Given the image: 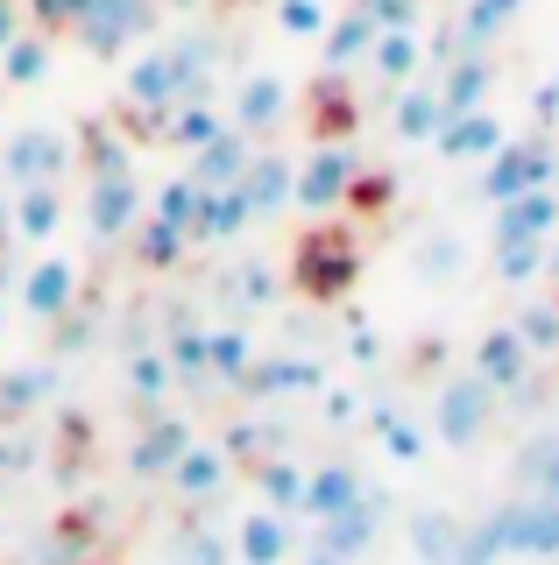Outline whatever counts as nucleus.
Returning a JSON list of instances; mask_svg holds the SVG:
<instances>
[{
	"label": "nucleus",
	"mask_w": 559,
	"mask_h": 565,
	"mask_svg": "<svg viewBox=\"0 0 559 565\" xmlns=\"http://www.w3.org/2000/svg\"><path fill=\"white\" fill-rule=\"evenodd\" d=\"M205 57H213V43H205V35H191V43H164V50H143V57L128 64V78H120V99H128L135 114H156V120H164L178 99L199 93Z\"/></svg>",
	"instance_id": "f257e3e1"
},
{
	"label": "nucleus",
	"mask_w": 559,
	"mask_h": 565,
	"mask_svg": "<svg viewBox=\"0 0 559 565\" xmlns=\"http://www.w3.org/2000/svg\"><path fill=\"white\" fill-rule=\"evenodd\" d=\"M355 276H361V247H355L347 226H312L298 241V255H291V282H298L305 297H340Z\"/></svg>",
	"instance_id": "f03ea898"
},
{
	"label": "nucleus",
	"mask_w": 559,
	"mask_h": 565,
	"mask_svg": "<svg viewBox=\"0 0 559 565\" xmlns=\"http://www.w3.org/2000/svg\"><path fill=\"white\" fill-rule=\"evenodd\" d=\"M64 170H78V141L64 128L29 120V128H14L0 141V177H8V184H57Z\"/></svg>",
	"instance_id": "7ed1b4c3"
},
{
	"label": "nucleus",
	"mask_w": 559,
	"mask_h": 565,
	"mask_svg": "<svg viewBox=\"0 0 559 565\" xmlns=\"http://www.w3.org/2000/svg\"><path fill=\"white\" fill-rule=\"evenodd\" d=\"M488 424H496V388H488L482 375H461L440 388V411H432V431L446 438L453 452H475L488 438Z\"/></svg>",
	"instance_id": "20e7f679"
},
{
	"label": "nucleus",
	"mask_w": 559,
	"mask_h": 565,
	"mask_svg": "<svg viewBox=\"0 0 559 565\" xmlns=\"http://www.w3.org/2000/svg\"><path fill=\"white\" fill-rule=\"evenodd\" d=\"M552 184V141L546 135H510L496 156L482 163V199H517V191H538Z\"/></svg>",
	"instance_id": "39448f33"
},
{
	"label": "nucleus",
	"mask_w": 559,
	"mask_h": 565,
	"mask_svg": "<svg viewBox=\"0 0 559 565\" xmlns=\"http://www.w3.org/2000/svg\"><path fill=\"white\" fill-rule=\"evenodd\" d=\"M355 156L347 141H319V149L298 163V184H291V205L298 212H347V191H355Z\"/></svg>",
	"instance_id": "423d86ee"
},
{
	"label": "nucleus",
	"mask_w": 559,
	"mask_h": 565,
	"mask_svg": "<svg viewBox=\"0 0 559 565\" xmlns=\"http://www.w3.org/2000/svg\"><path fill=\"white\" fill-rule=\"evenodd\" d=\"M149 0H78V22H72V35L85 50H99V57H120L128 43H143L149 35Z\"/></svg>",
	"instance_id": "0eeeda50"
},
{
	"label": "nucleus",
	"mask_w": 559,
	"mask_h": 565,
	"mask_svg": "<svg viewBox=\"0 0 559 565\" xmlns=\"http://www.w3.org/2000/svg\"><path fill=\"white\" fill-rule=\"evenodd\" d=\"M143 212H149V199H143V177H135V170H99V177H93L85 220H93V241H99V247L128 241Z\"/></svg>",
	"instance_id": "6e6552de"
},
{
	"label": "nucleus",
	"mask_w": 559,
	"mask_h": 565,
	"mask_svg": "<svg viewBox=\"0 0 559 565\" xmlns=\"http://www.w3.org/2000/svg\"><path fill=\"white\" fill-rule=\"evenodd\" d=\"M503 141H510V128H503L496 106H467V114H446L440 120L432 149H440V163H453V170H482Z\"/></svg>",
	"instance_id": "1a4fd4ad"
},
{
	"label": "nucleus",
	"mask_w": 559,
	"mask_h": 565,
	"mask_svg": "<svg viewBox=\"0 0 559 565\" xmlns=\"http://www.w3.org/2000/svg\"><path fill=\"white\" fill-rule=\"evenodd\" d=\"M369 78L382 85V93H397V85H411V78H425L432 71V43H425V29L404 22V29H376V43H369Z\"/></svg>",
	"instance_id": "9d476101"
},
{
	"label": "nucleus",
	"mask_w": 559,
	"mask_h": 565,
	"mask_svg": "<svg viewBox=\"0 0 559 565\" xmlns=\"http://www.w3.org/2000/svg\"><path fill=\"white\" fill-rule=\"evenodd\" d=\"M14 305H22L29 318H43V326H57V318L78 305V262H64V255L29 262V276L14 282Z\"/></svg>",
	"instance_id": "9b49d317"
},
{
	"label": "nucleus",
	"mask_w": 559,
	"mask_h": 565,
	"mask_svg": "<svg viewBox=\"0 0 559 565\" xmlns=\"http://www.w3.org/2000/svg\"><path fill=\"white\" fill-rule=\"evenodd\" d=\"M432 85H440L446 114L488 106V93H496V57H488V50H446V57L432 64Z\"/></svg>",
	"instance_id": "f8f14e48"
},
{
	"label": "nucleus",
	"mask_w": 559,
	"mask_h": 565,
	"mask_svg": "<svg viewBox=\"0 0 559 565\" xmlns=\"http://www.w3.org/2000/svg\"><path fill=\"white\" fill-rule=\"evenodd\" d=\"M531 361L538 353L517 340V326H488L475 340V375L496 388V396H524V388H531Z\"/></svg>",
	"instance_id": "ddd939ff"
},
{
	"label": "nucleus",
	"mask_w": 559,
	"mask_h": 565,
	"mask_svg": "<svg viewBox=\"0 0 559 565\" xmlns=\"http://www.w3.org/2000/svg\"><path fill=\"white\" fill-rule=\"evenodd\" d=\"M234 558L241 565H291L298 558V530H291L284 509H249L234 523Z\"/></svg>",
	"instance_id": "4468645a"
},
{
	"label": "nucleus",
	"mask_w": 559,
	"mask_h": 565,
	"mask_svg": "<svg viewBox=\"0 0 559 565\" xmlns=\"http://www.w3.org/2000/svg\"><path fill=\"white\" fill-rule=\"evenodd\" d=\"M164 481H170V494H178L184 509L213 502V494L226 488V446H220V438H213V446H205V438H191V446L178 452V467H170Z\"/></svg>",
	"instance_id": "2eb2a0df"
},
{
	"label": "nucleus",
	"mask_w": 559,
	"mask_h": 565,
	"mask_svg": "<svg viewBox=\"0 0 559 565\" xmlns=\"http://www.w3.org/2000/svg\"><path fill=\"white\" fill-rule=\"evenodd\" d=\"M559 234V191L538 184V191H517V199L496 205V241H552Z\"/></svg>",
	"instance_id": "dca6fc26"
},
{
	"label": "nucleus",
	"mask_w": 559,
	"mask_h": 565,
	"mask_svg": "<svg viewBox=\"0 0 559 565\" xmlns=\"http://www.w3.org/2000/svg\"><path fill=\"white\" fill-rule=\"evenodd\" d=\"M361 494H369V488H361V467H355V459H326V467L305 473V509H298V516L326 523V516H340V509H355Z\"/></svg>",
	"instance_id": "f3484780"
},
{
	"label": "nucleus",
	"mask_w": 559,
	"mask_h": 565,
	"mask_svg": "<svg viewBox=\"0 0 559 565\" xmlns=\"http://www.w3.org/2000/svg\"><path fill=\"white\" fill-rule=\"evenodd\" d=\"M440 120H446V106H440L432 71L390 93V135H397V141H432V135H440Z\"/></svg>",
	"instance_id": "a211bd4d"
},
{
	"label": "nucleus",
	"mask_w": 559,
	"mask_h": 565,
	"mask_svg": "<svg viewBox=\"0 0 559 565\" xmlns=\"http://www.w3.org/2000/svg\"><path fill=\"white\" fill-rule=\"evenodd\" d=\"M284 114H291V85L276 78V71H249L241 93H234V128L241 135H270Z\"/></svg>",
	"instance_id": "6ab92c4d"
},
{
	"label": "nucleus",
	"mask_w": 559,
	"mask_h": 565,
	"mask_svg": "<svg viewBox=\"0 0 559 565\" xmlns=\"http://www.w3.org/2000/svg\"><path fill=\"white\" fill-rule=\"evenodd\" d=\"M382 509L390 502H369V494H361L355 509H340V516H326L319 523V552H334V558H369V544H376V530H382Z\"/></svg>",
	"instance_id": "aec40b11"
},
{
	"label": "nucleus",
	"mask_w": 559,
	"mask_h": 565,
	"mask_svg": "<svg viewBox=\"0 0 559 565\" xmlns=\"http://www.w3.org/2000/svg\"><path fill=\"white\" fill-rule=\"evenodd\" d=\"M255 212L241 199V184H199V205H191V241H234Z\"/></svg>",
	"instance_id": "412c9836"
},
{
	"label": "nucleus",
	"mask_w": 559,
	"mask_h": 565,
	"mask_svg": "<svg viewBox=\"0 0 559 565\" xmlns=\"http://www.w3.org/2000/svg\"><path fill=\"white\" fill-rule=\"evenodd\" d=\"M249 156H255V135H241L234 120H226L213 141H199V149H191V177H199V184H241Z\"/></svg>",
	"instance_id": "4be33fe9"
},
{
	"label": "nucleus",
	"mask_w": 559,
	"mask_h": 565,
	"mask_svg": "<svg viewBox=\"0 0 559 565\" xmlns=\"http://www.w3.org/2000/svg\"><path fill=\"white\" fill-rule=\"evenodd\" d=\"M291 184H298V163H291V156H249V170H241V199H249L255 220L262 212H284Z\"/></svg>",
	"instance_id": "5701e85b"
},
{
	"label": "nucleus",
	"mask_w": 559,
	"mask_h": 565,
	"mask_svg": "<svg viewBox=\"0 0 559 565\" xmlns=\"http://www.w3.org/2000/svg\"><path fill=\"white\" fill-rule=\"evenodd\" d=\"M369 43H376V14L361 8H340L334 22H326V35H319V50H326V71H355L361 57H369Z\"/></svg>",
	"instance_id": "b1692460"
},
{
	"label": "nucleus",
	"mask_w": 559,
	"mask_h": 565,
	"mask_svg": "<svg viewBox=\"0 0 559 565\" xmlns=\"http://www.w3.org/2000/svg\"><path fill=\"white\" fill-rule=\"evenodd\" d=\"M191 438H199V431H191L184 417H170V411H164V417H156L143 438H135V459H128V467L143 473V481H149V473H170V467H178V452L191 446Z\"/></svg>",
	"instance_id": "393cba45"
},
{
	"label": "nucleus",
	"mask_w": 559,
	"mask_h": 565,
	"mask_svg": "<svg viewBox=\"0 0 559 565\" xmlns=\"http://www.w3.org/2000/svg\"><path fill=\"white\" fill-rule=\"evenodd\" d=\"M64 226V199L57 184H14V234H22L29 247H43L50 234Z\"/></svg>",
	"instance_id": "a878e982"
},
{
	"label": "nucleus",
	"mask_w": 559,
	"mask_h": 565,
	"mask_svg": "<svg viewBox=\"0 0 559 565\" xmlns=\"http://www.w3.org/2000/svg\"><path fill=\"white\" fill-rule=\"evenodd\" d=\"M369 431H376V446L397 459V467H411V459H425V424H418L411 411H397V403H376L369 411Z\"/></svg>",
	"instance_id": "bb28decb"
},
{
	"label": "nucleus",
	"mask_w": 559,
	"mask_h": 565,
	"mask_svg": "<svg viewBox=\"0 0 559 565\" xmlns=\"http://www.w3.org/2000/svg\"><path fill=\"white\" fill-rule=\"evenodd\" d=\"M404 544L418 565H453V544H461V516H446V509H418L404 523Z\"/></svg>",
	"instance_id": "cd10ccee"
},
{
	"label": "nucleus",
	"mask_w": 559,
	"mask_h": 565,
	"mask_svg": "<svg viewBox=\"0 0 559 565\" xmlns=\"http://www.w3.org/2000/svg\"><path fill=\"white\" fill-rule=\"evenodd\" d=\"M128 241H135V262H143V269H170V262L191 247V234H184L178 220H164V212H143Z\"/></svg>",
	"instance_id": "c85d7f7f"
},
{
	"label": "nucleus",
	"mask_w": 559,
	"mask_h": 565,
	"mask_svg": "<svg viewBox=\"0 0 559 565\" xmlns=\"http://www.w3.org/2000/svg\"><path fill=\"white\" fill-rule=\"evenodd\" d=\"M170 388H178V367H170L164 340H143V347L128 353V396H143V403H164Z\"/></svg>",
	"instance_id": "c756f323"
},
{
	"label": "nucleus",
	"mask_w": 559,
	"mask_h": 565,
	"mask_svg": "<svg viewBox=\"0 0 559 565\" xmlns=\"http://www.w3.org/2000/svg\"><path fill=\"white\" fill-rule=\"evenodd\" d=\"M355 99H347V71H326L319 85V114H312V141H347L355 135Z\"/></svg>",
	"instance_id": "7c9ffc66"
},
{
	"label": "nucleus",
	"mask_w": 559,
	"mask_h": 565,
	"mask_svg": "<svg viewBox=\"0 0 559 565\" xmlns=\"http://www.w3.org/2000/svg\"><path fill=\"white\" fill-rule=\"evenodd\" d=\"M305 473H312V467H298V459H284V452H270V459L255 467L262 502H270V509H284V516H298V509H305Z\"/></svg>",
	"instance_id": "2f4dec72"
},
{
	"label": "nucleus",
	"mask_w": 559,
	"mask_h": 565,
	"mask_svg": "<svg viewBox=\"0 0 559 565\" xmlns=\"http://www.w3.org/2000/svg\"><path fill=\"white\" fill-rule=\"evenodd\" d=\"M262 396H305V388H319V361H305V353H276V361H255L249 367Z\"/></svg>",
	"instance_id": "473e14b6"
},
{
	"label": "nucleus",
	"mask_w": 559,
	"mask_h": 565,
	"mask_svg": "<svg viewBox=\"0 0 559 565\" xmlns=\"http://www.w3.org/2000/svg\"><path fill=\"white\" fill-rule=\"evenodd\" d=\"M255 367V340L241 326H213L205 332V375H220V382H241Z\"/></svg>",
	"instance_id": "72a5a7b5"
},
{
	"label": "nucleus",
	"mask_w": 559,
	"mask_h": 565,
	"mask_svg": "<svg viewBox=\"0 0 559 565\" xmlns=\"http://www.w3.org/2000/svg\"><path fill=\"white\" fill-rule=\"evenodd\" d=\"M50 71V29H22L0 50V85H36Z\"/></svg>",
	"instance_id": "f704fd0d"
},
{
	"label": "nucleus",
	"mask_w": 559,
	"mask_h": 565,
	"mask_svg": "<svg viewBox=\"0 0 559 565\" xmlns=\"http://www.w3.org/2000/svg\"><path fill=\"white\" fill-rule=\"evenodd\" d=\"M270 22L291 43H319L326 22H334V0H270Z\"/></svg>",
	"instance_id": "c9c22d12"
},
{
	"label": "nucleus",
	"mask_w": 559,
	"mask_h": 565,
	"mask_svg": "<svg viewBox=\"0 0 559 565\" xmlns=\"http://www.w3.org/2000/svg\"><path fill=\"white\" fill-rule=\"evenodd\" d=\"M467 262H475V247H467L461 234H425L411 247V269L418 276H467Z\"/></svg>",
	"instance_id": "e433bc0d"
},
{
	"label": "nucleus",
	"mask_w": 559,
	"mask_h": 565,
	"mask_svg": "<svg viewBox=\"0 0 559 565\" xmlns=\"http://www.w3.org/2000/svg\"><path fill=\"white\" fill-rule=\"evenodd\" d=\"M510 326H517V340L531 347V353H559V305H552V297H531Z\"/></svg>",
	"instance_id": "4c0bfd02"
},
{
	"label": "nucleus",
	"mask_w": 559,
	"mask_h": 565,
	"mask_svg": "<svg viewBox=\"0 0 559 565\" xmlns=\"http://www.w3.org/2000/svg\"><path fill=\"white\" fill-rule=\"evenodd\" d=\"M178 565H241V558H234V537H220L213 523H191L178 537Z\"/></svg>",
	"instance_id": "58836bf2"
},
{
	"label": "nucleus",
	"mask_w": 559,
	"mask_h": 565,
	"mask_svg": "<svg viewBox=\"0 0 559 565\" xmlns=\"http://www.w3.org/2000/svg\"><path fill=\"white\" fill-rule=\"evenodd\" d=\"M496 276L503 282H538L546 276V241H496Z\"/></svg>",
	"instance_id": "ea45409f"
},
{
	"label": "nucleus",
	"mask_w": 559,
	"mask_h": 565,
	"mask_svg": "<svg viewBox=\"0 0 559 565\" xmlns=\"http://www.w3.org/2000/svg\"><path fill=\"white\" fill-rule=\"evenodd\" d=\"M191 205H199V177L184 170V177H170V184L156 191V205H149V212H164V220H178L184 234H191Z\"/></svg>",
	"instance_id": "a19ab883"
},
{
	"label": "nucleus",
	"mask_w": 559,
	"mask_h": 565,
	"mask_svg": "<svg viewBox=\"0 0 559 565\" xmlns=\"http://www.w3.org/2000/svg\"><path fill=\"white\" fill-rule=\"evenodd\" d=\"M517 473H524L538 494H552V502H559V446H531V459H524Z\"/></svg>",
	"instance_id": "79ce46f5"
},
{
	"label": "nucleus",
	"mask_w": 559,
	"mask_h": 565,
	"mask_svg": "<svg viewBox=\"0 0 559 565\" xmlns=\"http://www.w3.org/2000/svg\"><path fill=\"white\" fill-rule=\"evenodd\" d=\"M226 297H234V305H270V297H276V276L270 269H241Z\"/></svg>",
	"instance_id": "37998d69"
},
{
	"label": "nucleus",
	"mask_w": 559,
	"mask_h": 565,
	"mask_svg": "<svg viewBox=\"0 0 559 565\" xmlns=\"http://www.w3.org/2000/svg\"><path fill=\"white\" fill-rule=\"evenodd\" d=\"M29 29V14H22V0H0V50L14 43V35Z\"/></svg>",
	"instance_id": "c03bdc74"
},
{
	"label": "nucleus",
	"mask_w": 559,
	"mask_h": 565,
	"mask_svg": "<svg viewBox=\"0 0 559 565\" xmlns=\"http://www.w3.org/2000/svg\"><path fill=\"white\" fill-rule=\"evenodd\" d=\"M298 565H347V558H334V552H312V558H298Z\"/></svg>",
	"instance_id": "a18cd8bd"
},
{
	"label": "nucleus",
	"mask_w": 559,
	"mask_h": 565,
	"mask_svg": "<svg viewBox=\"0 0 559 565\" xmlns=\"http://www.w3.org/2000/svg\"><path fill=\"white\" fill-rule=\"evenodd\" d=\"M552 191H559V149H552Z\"/></svg>",
	"instance_id": "49530a36"
},
{
	"label": "nucleus",
	"mask_w": 559,
	"mask_h": 565,
	"mask_svg": "<svg viewBox=\"0 0 559 565\" xmlns=\"http://www.w3.org/2000/svg\"><path fill=\"white\" fill-rule=\"evenodd\" d=\"M0 332H8V305H0Z\"/></svg>",
	"instance_id": "de8ad7c7"
}]
</instances>
